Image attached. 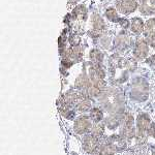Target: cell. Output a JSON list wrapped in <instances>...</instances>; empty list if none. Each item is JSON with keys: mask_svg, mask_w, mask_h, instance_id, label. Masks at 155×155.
<instances>
[{"mask_svg": "<svg viewBox=\"0 0 155 155\" xmlns=\"http://www.w3.org/2000/svg\"><path fill=\"white\" fill-rule=\"evenodd\" d=\"M153 59H154V61H155V55H154V57H153Z\"/></svg>", "mask_w": 155, "mask_h": 155, "instance_id": "cell-18", "label": "cell"}, {"mask_svg": "<svg viewBox=\"0 0 155 155\" xmlns=\"http://www.w3.org/2000/svg\"><path fill=\"white\" fill-rule=\"evenodd\" d=\"M93 25H94V28H95V30H97V31H101L104 27V22H102V20L101 19V17L97 16V15H95V16L93 17Z\"/></svg>", "mask_w": 155, "mask_h": 155, "instance_id": "cell-12", "label": "cell"}, {"mask_svg": "<svg viewBox=\"0 0 155 155\" xmlns=\"http://www.w3.org/2000/svg\"><path fill=\"white\" fill-rule=\"evenodd\" d=\"M132 155H155V154L152 152V150H150L149 148L142 147V148H139L137 150H136Z\"/></svg>", "mask_w": 155, "mask_h": 155, "instance_id": "cell-14", "label": "cell"}, {"mask_svg": "<svg viewBox=\"0 0 155 155\" xmlns=\"http://www.w3.org/2000/svg\"><path fill=\"white\" fill-rule=\"evenodd\" d=\"M98 155H114L115 148L112 144H102L98 148Z\"/></svg>", "mask_w": 155, "mask_h": 155, "instance_id": "cell-8", "label": "cell"}, {"mask_svg": "<svg viewBox=\"0 0 155 155\" xmlns=\"http://www.w3.org/2000/svg\"><path fill=\"white\" fill-rule=\"evenodd\" d=\"M90 107H91V102H90L88 99H85V101H83L78 104V109H79V111H81V112L87 111V110H89Z\"/></svg>", "mask_w": 155, "mask_h": 155, "instance_id": "cell-15", "label": "cell"}, {"mask_svg": "<svg viewBox=\"0 0 155 155\" xmlns=\"http://www.w3.org/2000/svg\"><path fill=\"white\" fill-rule=\"evenodd\" d=\"M90 115H91L90 117H91L95 122H99L102 119V112L98 109H92Z\"/></svg>", "mask_w": 155, "mask_h": 155, "instance_id": "cell-13", "label": "cell"}, {"mask_svg": "<svg viewBox=\"0 0 155 155\" xmlns=\"http://www.w3.org/2000/svg\"><path fill=\"white\" fill-rule=\"evenodd\" d=\"M145 35L147 37V41L152 47H155V19L149 20L145 25Z\"/></svg>", "mask_w": 155, "mask_h": 155, "instance_id": "cell-2", "label": "cell"}, {"mask_svg": "<svg viewBox=\"0 0 155 155\" xmlns=\"http://www.w3.org/2000/svg\"><path fill=\"white\" fill-rule=\"evenodd\" d=\"M76 87L79 89H86L90 87L89 80L85 76H80L76 81Z\"/></svg>", "mask_w": 155, "mask_h": 155, "instance_id": "cell-10", "label": "cell"}, {"mask_svg": "<svg viewBox=\"0 0 155 155\" xmlns=\"http://www.w3.org/2000/svg\"><path fill=\"white\" fill-rule=\"evenodd\" d=\"M107 16L110 20H115L117 19V14L113 8H110L107 11Z\"/></svg>", "mask_w": 155, "mask_h": 155, "instance_id": "cell-16", "label": "cell"}, {"mask_svg": "<svg viewBox=\"0 0 155 155\" xmlns=\"http://www.w3.org/2000/svg\"><path fill=\"white\" fill-rule=\"evenodd\" d=\"M74 128L77 134H84L89 131V129L91 128V122L87 117H81L76 121Z\"/></svg>", "mask_w": 155, "mask_h": 155, "instance_id": "cell-3", "label": "cell"}, {"mask_svg": "<svg viewBox=\"0 0 155 155\" xmlns=\"http://www.w3.org/2000/svg\"><path fill=\"white\" fill-rule=\"evenodd\" d=\"M104 132V125L101 123H97L92 127V130H91V136L95 137L96 139H99Z\"/></svg>", "mask_w": 155, "mask_h": 155, "instance_id": "cell-9", "label": "cell"}, {"mask_svg": "<svg viewBox=\"0 0 155 155\" xmlns=\"http://www.w3.org/2000/svg\"><path fill=\"white\" fill-rule=\"evenodd\" d=\"M147 54H148V42L145 39H139L134 49V55L137 58L143 59L147 56Z\"/></svg>", "mask_w": 155, "mask_h": 155, "instance_id": "cell-4", "label": "cell"}, {"mask_svg": "<svg viewBox=\"0 0 155 155\" xmlns=\"http://www.w3.org/2000/svg\"><path fill=\"white\" fill-rule=\"evenodd\" d=\"M148 131H149V134H152L154 137H155V125L153 123H151V125H150L149 127V129H148Z\"/></svg>", "mask_w": 155, "mask_h": 155, "instance_id": "cell-17", "label": "cell"}, {"mask_svg": "<svg viewBox=\"0 0 155 155\" xmlns=\"http://www.w3.org/2000/svg\"><path fill=\"white\" fill-rule=\"evenodd\" d=\"M137 6V0H118L117 1V8L120 12L124 15H128L136 11Z\"/></svg>", "mask_w": 155, "mask_h": 155, "instance_id": "cell-1", "label": "cell"}, {"mask_svg": "<svg viewBox=\"0 0 155 155\" xmlns=\"http://www.w3.org/2000/svg\"><path fill=\"white\" fill-rule=\"evenodd\" d=\"M140 11L144 15L155 14V0H142L140 4Z\"/></svg>", "mask_w": 155, "mask_h": 155, "instance_id": "cell-7", "label": "cell"}, {"mask_svg": "<svg viewBox=\"0 0 155 155\" xmlns=\"http://www.w3.org/2000/svg\"><path fill=\"white\" fill-rule=\"evenodd\" d=\"M83 147L87 152H94L96 149H98V139L93 136L86 137L83 141Z\"/></svg>", "mask_w": 155, "mask_h": 155, "instance_id": "cell-6", "label": "cell"}, {"mask_svg": "<svg viewBox=\"0 0 155 155\" xmlns=\"http://www.w3.org/2000/svg\"><path fill=\"white\" fill-rule=\"evenodd\" d=\"M131 29L134 33H141L144 30V24L141 19H134L131 23Z\"/></svg>", "mask_w": 155, "mask_h": 155, "instance_id": "cell-11", "label": "cell"}, {"mask_svg": "<svg viewBox=\"0 0 155 155\" xmlns=\"http://www.w3.org/2000/svg\"><path fill=\"white\" fill-rule=\"evenodd\" d=\"M151 125L150 119L147 115H141L137 118V130H139V136H144L145 132L148 131L149 127Z\"/></svg>", "mask_w": 155, "mask_h": 155, "instance_id": "cell-5", "label": "cell"}]
</instances>
